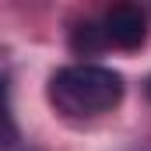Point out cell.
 <instances>
[{
	"instance_id": "cell-1",
	"label": "cell",
	"mask_w": 151,
	"mask_h": 151,
	"mask_svg": "<svg viewBox=\"0 0 151 151\" xmlns=\"http://www.w3.org/2000/svg\"><path fill=\"white\" fill-rule=\"evenodd\" d=\"M123 74L102 63H70L49 77V102L63 116H99L119 106Z\"/></svg>"
},
{
	"instance_id": "cell-2",
	"label": "cell",
	"mask_w": 151,
	"mask_h": 151,
	"mask_svg": "<svg viewBox=\"0 0 151 151\" xmlns=\"http://www.w3.org/2000/svg\"><path fill=\"white\" fill-rule=\"evenodd\" d=\"M102 32L109 39V46L119 49H141L144 39H148V18L137 4H116L102 14Z\"/></svg>"
},
{
	"instance_id": "cell-3",
	"label": "cell",
	"mask_w": 151,
	"mask_h": 151,
	"mask_svg": "<svg viewBox=\"0 0 151 151\" xmlns=\"http://www.w3.org/2000/svg\"><path fill=\"white\" fill-rule=\"evenodd\" d=\"M70 49L77 56H99L102 49H109V39L99 21H81L70 28Z\"/></svg>"
},
{
	"instance_id": "cell-4",
	"label": "cell",
	"mask_w": 151,
	"mask_h": 151,
	"mask_svg": "<svg viewBox=\"0 0 151 151\" xmlns=\"http://www.w3.org/2000/svg\"><path fill=\"white\" fill-rule=\"evenodd\" d=\"M18 144V123L11 116V91H7V77L0 74V148H14Z\"/></svg>"
},
{
	"instance_id": "cell-5",
	"label": "cell",
	"mask_w": 151,
	"mask_h": 151,
	"mask_svg": "<svg viewBox=\"0 0 151 151\" xmlns=\"http://www.w3.org/2000/svg\"><path fill=\"white\" fill-rule=\"evenodd\" d=\"M144 95H148V99H151V77H148V81H144Z\"/></svg>"
},
{
	"instance_id": "cell-6",
	"label": "cell",
	"mask_w": 151,
	"mask_h": 151,
	"mask_svg": "<svg viewBox=\"0 0 151 151\" xmlns=\"http://www.w3.org/2000/svg\"><path fill=\"white\" fill-rule=\"evenodd\" d=\"M134 151H151V148H134Z\"/></svg>"
}]
</instances>
